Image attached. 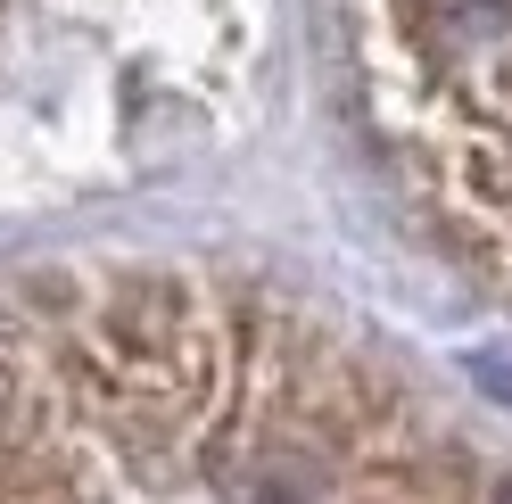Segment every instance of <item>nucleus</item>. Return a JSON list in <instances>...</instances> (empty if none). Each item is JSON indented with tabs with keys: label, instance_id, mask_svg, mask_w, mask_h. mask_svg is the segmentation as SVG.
Returning <instances> with one entry per match:
<instances>
[{
	"label": "nucleus",
	"instance_id": "nucleus-1",
	"mask_svg": "<svg viewBox=\"0 0 512 504\" xmlns=\"http://www.w3.org/2000/svg\"><path fill=\"white\" fill-rule=\"evenodd\" d=\"M496 504H512V488H504V496H496Z\"/></svg>",
	"mask_w": 512,
	"mask_h": 504
}]
</instances>
